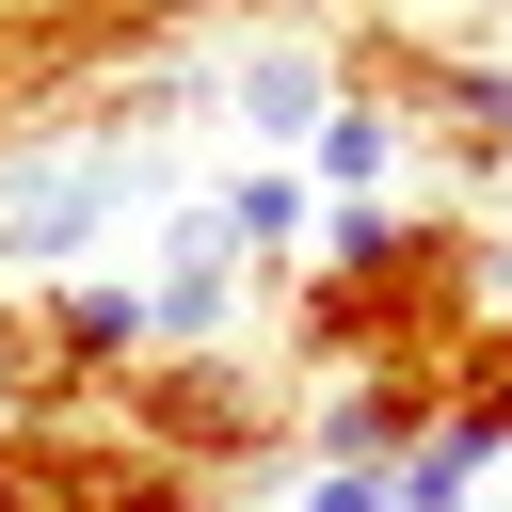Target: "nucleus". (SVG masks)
Masks as SVG:
<instances>
[{
	"label": "nucleus",
	"mask_w": 512,
	"mask_h": 512,
	"mask_svg": "<svg viewBox=\"0 0 512 512\" xmlns=\"http://www.w3.org/2000/svg\"><path fill=\"white\" fill-rule=\"evenodd\" d=\"M224 112H240V144H256V160H304V144H320V112H336V64H320L304 32H256V48L224 64Z\"/></svg>",
	"instance_id": "obj_7"
},
{
	"label": "nucleus",
	"mask_w": 512,
	"mask_h": 512,
	"mask_svg": "<svg viewBox=\"0 0 512 512\" xmlns=\"http://www.w3.org/2000/svg\"><path fill=\"white\" fill-rule=\"evenodd\" d=\"M128 288H144V336H160V352H224L240 304H256V256H240V240L208 224V192H192V208H160V240H144Z\"/></svg>",
	"instance_id": "obj_5"
},
{
	"label": "nucleus",
	"mask_w": 512,
	"mask_h": 512,
	"mask_svg": "<svg viewBox=\"0 0 512 512\" xmlns=\"http://www.w3.org/2000/svg\"><path fill=\"white\" fill-rule=\"evenodd\" d=\"M112 416L176 464V480H208V496H240V480H272V448L304 432L272 384H256V352H144L128 384H112Z\"/></svg>",
	"instance_id": "obj_3"
},
{
	"label": "nucleus",
	"mask_w": 512,
	"mask_h": 512,
	"mask_svg": "<svg viewBox=\"0 0 512 512\" xmlns=\"http://www.w3.org/2000/svg\"><path fill=\"white\" fill-rule=\"evenodd\" d=\"M480 496H496V448H480L464 416H432V432L384 464V512H480Z\"/></svg>",
	"instance_id": "obj_10"
},
{
	"label": "nucleus",
	"mask_w": 512,
	"mask_h": 512,
	"mask_svg": "<svg viewBox=\"0 0 512 512\" xmlns=\"http://www.w3.org/2000/svg\"><path fill=\"white\" fill-rule=\"evenodd\" d=\"M160 144L144 128H64V144H16L0 160V288H64V272H128L112 240L160 208Z\"/></svg>",
	"instance_id": "obj_2"
},
{
	"label": "nucleus",
	"mask_w": 512,
	"mask_h": 512,
	"mask_svg": "<svg viewBox=\"0 0 512 512\" xmlns=\"http://www.w3.org/2000/svg\"><path fill=\"white\" fill-rule=\"evenodd\" d=\"M288 512H384V464H320V480H288Z\"/></svg>",
	"instance_id": "obj_12"
},
{
	"label": "nucleus",
	"mask_w": 512,
	"mask_h": 512,
	"mask_svg": "<svg viewBox=\"0 0 512 512\" xmlns=\"http://www.w3.org/2000/svg\"><path fill=\"white\" fill-rule=\"evenodd\" d=\"M0 512H224V496L176 480L112 400H80V416H0Z\"/></svg>",
	"instance_id": "obj_4"
},
{
	"label": "nucleus",
	"mask_w": 512,
	"mask_h": 512,
	"mask_svg": "<svg viewBox=\"0 0 512 512\" xmlns=\"http://www.w3.org/2000/svg\"><path fill=\"white\" fill-rule=\"evenodd\" d=\"M496 288H512V256L464 208H320V256L288 288V352L336 384L352 368H448L496 320Z\"/></svg>",
	"instance_id": "obj_1"
},
{
	"label": "nucleus",
	"mask_w": 512,
	"mask_h": 512,
	"mask_svg": "<svg viewBox=\"0 0 512 512\" xmlns=\"http://www.w3.org/2000/svg\"><path fill=\"white\" fill-rule=\"evenodd\" d=\"M448 416H464V432H480V448L512 464V304H496V320H480V336L448 352Z\"/></svg>",
	"instance_id": "obj_11"
},
{
	"label": "nucleus",
	"mask_w": 512,
	"mask_h": 512,
	"mask_svg": "<svg viewBox=\"0 0 512 512\" xmlns=\"http://www.w3.org/2000/svg\"><path fill=\"white\" fill-rule=\"evenodd\" d=\"M432 416H448V368H352V384L304 400V448L320 464H400Z\"/></svg>",
	"instance_id": "obj_6"
},
{
	"label": "nucleus",
	"mask_w": 512,
	"mask_h": 512,
	"mask_svg": "<svg viewBox=\"0 0 512 512\" xmlns=\"http://www.w3.org/2000/svg\"><path fill=\"white\" fill-rule=\"evenodd\" d=\"M208 224H224L256 272H304V240H320V192H304V160H240V176L208 192Z\"/></svg>",
	"instance_id": "obj_9"
},
{
	"label": "nucleus",
	"mask_w": 512,
	"mask_h": 512,
	"mask_svg": "<svg viewBox=\"0 0 512 512\" xmlns=\"http://www.w3.org/2000/svg\"><path fill=\"white\" fill-rule=\"evenodd\" d=\"M0 416H16V384H0Z\"/></svg>",
	"instance_id": "obj_13"
},
{
	"label": "nucleus",
	"mask_w": 512,
	"mask_h": 512,
	"mask_svg": "<svg viewBox=\"0 0 512 512\" xmlns=\"http://www.w3.org/2000/svg\"><path fill=\"white\" fill-rule=\"evenodd\" d=\"M400 176H416V112L400 96H336L320 144H304V192L320 208H400Z\"/></svg>",
	"instance_id": "obj_8"
}]
</instances>
